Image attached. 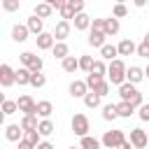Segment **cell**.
<instances>
[{"label":"cell","mask_w":149,"mask_h":149,"mask_svg":"<svg viewBox=\"0 0 149 149\" xmlns=\"http://www.w3.org/2000/svg\"><path fill=\"white\" fill-rule=\"evenodd\" d=\"M19 109V105H16V100H2V114L5 116H9V114H14Z\"/></svg>","instance_id":"33"},{"label":"cell","mask_w":149,"mask_h":149,"mask_svg":"<svg viewBox=\"0 0 149 149\" xmlns=\"http://www.w3.org/2000/svg\"><path fill=\"white\" fill-rule=\"evenodd\" d=\"M37 149H54V144H51V142H40Z\"/></svg>","instance_id":"46"},{"label":"cell","mask_w":149,"mask_h":149,"mask_svg":"<svg viewBox=\"0 0 149 149\" xmlns=\"http://www.w3.org/2000/svg\"><path fill=\"white\" fill-rule=\"evenodd\" d=\"M126 14H128V7H126L123 2H119V5H114V9H112V16H114V19H123Z\"/></svg>","instance_id":"35"},{"label":"cell","mask_w":149,"mask_h":149,"mask_svg":"<svg viewBox=\"0 0 149 149\" xmlns=\"http://www.w3.org/2000/svg\"><path fill=\"white\" fill-rule=\"evenodd\" d=\"M130 144H133L135 149H144V147L149 144V133L142 130V128H133V130H130Z\"/></svg>","instance_id":"7"},{"label":"cell","mask_w":149,"mask_h":149,"mask_svg":"<svg viewBox=\"0 0 149 149\" xmlns=\"http://www.w3.org/2000/svg\"><path fill=\"white\" fill-rule=\"evenodd\" d=\"M19 149H37V147H35V144H30L28 140H21V142H19Z\"/></svg>","instance_id":"45"},{"label":"cell","mask_w":149,"mask_h":149,"mask_svg":"<svg viewBox=\"0 0 149 149\" xmlns=\"http://www.w3.org/2000/svg\"><path fill=\"white\" fill-rule=\"evenodd\" d=\"M119 149H135V147H133V144H130V140H126V142H123V144H121V147H119Z\"/></svg>","instance_id":"47"},{"label":"cell","mask_w":149,"mask_h":149,"mask_svg":"<svg viewBox=\"0 0 149 149\" xmlns=\"http://www.w3.org/2000/svg\"><path fill=\"white\" fill-rule=\"evenodd\" d=\"M70 35V21H58L56 23V28H54V37H56V42H65V37Z\"/></svg>","instance_id":"13"},{"label":"cell","mask_w":149,"mask_h":149,"mask_svg":"<svg viewBox=\"0 0 149 149\" xmlns=\"http://www.w3.org/2000/svg\"><path fill=\"white\" fill-rule=\"evenodd\" d=\"M70 2H72L74 14H84V2H81V0H70Z\"/></svg>","instance_id":"43"},{"label":"cell","mask_w":149,"mask_h":149,"mask_svg":"<svg viewBox=\"0 0 149 149\" xmlns=\"http://www.w3.org/2000/svg\"><path fill=\"white\" fill-rule=\"evenodd\" d=\"M147 74H144V70L142 68H137V65H130L128 68V72H126V81H130V84H137V81H142Z\"/></svg>","instance_id":"16"},{"label":"cell","mask_w":149,"mask_h":149,"mask_svg":"<svg viewBox=\"0 0 149 149\" xmlns=\"http://www.w3.org/2000/svg\"><path fill=\"white\" fill-rule=\"evenodd\" d=\"M91 16H86V14H77L74 16V28L77 30H86V28H91Z\"/></svg>","instance_id":"26"},{"label":"cell","mask_w":149,"mask_h":149,"mask_svg":"<svg viewBox=\"0 0 149 149\" xmlns=\"http://www.w3.org/2000/svg\"><path fill=\"white\" fill-rule=\"evenodd\" d=\"M47 84V77L42 74V72H37V74H33V79H30V86H35V88H42Z\"/></svg>","instance_id":"37"},{"label":"cell","mask_w":149,"mask_h":149,"mask_svg":"<svg viewBox=\"0 0 149 149\" xmlns=\"http://www.w3.org/2000/svg\"><path fill=\"white\" fill-rule=\"evenodd\" d=\"M16 105H19V112H23V116H37V102L30 95H21Z\"/></svg>","instance_id":"6"},{"label":"cell","mask_w":149,"mask_h":149,"mask_svg":"<svg viewBox=\"0 0 149 149\" xmlns=\"http://www.w3.org/2000/svg\"><path fill=\"white\" fill-rule=\"evenodd\" d=\"M137 56H142V58H149V47L142 42V44H137Z\"/></svg>","instance_id":"44"},{"label":"cell","mask_w":149,"mask_h":149,"mask_svg":"<svg viewBox=\"0 0 149 149\" xmlns=\"http://www.w3.org/2000/svg\"><path fill=\"white\" fill-rule=\"evenodd\" d=\"M51 54H54V58L65 61V58L70 56V49H68V44H65V42H56V47L51 49Z\"/></svg>","instance_id":"19"},{"label":"cell","mask_w":149,"mask_h":149,"mask_svg":"<svg viewBox=\"0 0 149 149\" xmlns=\"http://www.w3.org/2000/svg\"><path fill=\"white\" fill-rule=\"evenodd\" d=\"M70 126H72V133H74V135H79V137H86V135H88V130H91V121H88V116H86V114H81V112L72 116Z\"/></svg>","instance_id":"5"},{"label":"cell","mask_w":149,"mask_h":149,"mask_svg":"<svg viewBox=\"0 0 149 149\" xmlns=\"http://www.w3.org/2000/svg\"><path fill=\"white\" fill-rule=\"evenodd\" d=\"M35 42H37V49H42V51H49V49L56 47V37H54V33H42L40 37H35Z\"/></svg>","instance_id":"10"},{"label":"cell","mask_w":149,"mask_h":149,"mask_svg":"<svg viewBox=\"0 0 149 149\" xmlns=\"http://www.w3.org/2000/svg\"><path fill=\"white\" fill-rule=\"evenodd\" d=\"M26 26H28V30H30V33H33L35 37H40V35L44 33V21H42L40 16H35V14H33V16H28Z\"/></svg>","instance_id":"11"},{"label":"cell","mask_w":149,"mask_h":149,"mask_svg":"<svg viewBox=\"0 0 149 149\" xmlns=\"http://www.w3.org/2000/svg\"><path fill=\"white\" fill-rule=\"evenodd\" d=\"M100 140H95V137H91V135H86V137H81L79 140V147L81 149H100Z\"/></svg>","instance_id":"28"},{"label":"cell","mask_w":149,"mask_h":149,"mask_svg":"<svg viewBox=\"0 0 149 149\" xmlns=\"http://www.w3.org/2000/svg\"><path fill=\"white\" fill-rule=\"evenodd\" d=\"M133 54H137V47H135V42H133L130 37L121 40V42H119V56H133Z\"/></svg>","instance_id":"15"},{"label":"cell","mask_w":149,"mask_h":149,"mask_svg":"<svg viewBox=\"0 0 149 149\" xmlns=\"http://www.w3.org/2000/svg\"><path fill=\"white\" fill-rule=\"evenodd\" d=\"M102 147L105 149H119L123 142H126V133L121 130V128H114V130H105V135H102Z\"/></svg>","instance_id":"3"},{"label":"cell","mask_w":149,"mask_h":149,"mask_svg":"<svg viewBox=\"0 0 149 149\" xmlns=\"http://www.w3.org/2000/svg\"><path fill=\"white\" fill-rule=\"evenodd\" d=\"M142 42H144V44H147V47H149V33H147V35H144V40H142Z\"/></svg>","instance_id":"48"},{"label":"cell","mask_w":149,"mask_h":149,"mask_svg":"<svg viewBox=\"0 0 149 149\" xmlns=\"http://www.w3.org/2000/svg\"><path fill=\"white\" fill-rule=\"evenodd\" d=\"M100 100H102V98H100L98 93H93V91H88V93H86V98H84V105L93 109V107H98V105H100Z\"/></svg>","instance_id":"32"},{"label":"cell","mask_w":149,"mask_h":149,"mask_svg":"<svg viewBox=\"0 0 149 149\" xmlns=\"http://www.w3.org/2000/svg\"><path fill=\"white\" fill-rule=\"evenodd\" d=\"M86 93H88V86H86V81H81V79H74L72 84H70V95L72 98H86Z\"/></svg>","instance_id":"12"},{"label":"cell","mask_w":149,"mask_h":149,"mask_svg":"<svg viewBox=\"0 0 149 149\" xmlns=\"http://www.w3.org/2000/svg\"><path fill=\"white\" fill-rule=\"evenodd\" d=\"M51 12H54V7H51L49 2H37L33 14H35V16H40V19L44 21V19H49V16H51Z\"/></svg>","instance_id":"18"},{"label":"cell","mask_w":149,"mask_h":149,"mask_svg":"<svg viewBox=\"0 0 149 149\" xmlns=\"http://www.w3.org/2000/svg\"><path fill=\"white\" fill-rule=\"evenodd\" d=\"M2 7H5L7 12H16V9H19V0H5Z\"/></svg>","instance_id":"40"},{"label":"cell","mask_w":149,"mask_h":149,"mask_svg":"<svg viewBox=\"0 0 149 149\" xmlns=\"http://www.w3.org/2000/svg\"><path fill=\"white\" fill-rule=\"evenodd\" d=\"M119 19H114V16H109V19H105V35L109 37V35H116L119 33Z\"/></svg>","instance_id":"23"},{"label":"cell","mask_w":149,"mask_h":149,"mask_svg":"<svg viewBox=\"0 0 149 149\" xmlns=\"http://www.w3.org/2000/svg\"><path fill=\"white\" fill-rule=\"evenodd\" d=\"M116 112H119V116H123V119H130V114L135 112V107L130 105V102H116Z\"/></svg>","instance_id":"27"},{"label":"cell","mask_w":149,"mask_h":149,"mask_svg":"<svg viewBox=\"0 0 149 149\" xmlns=\"http://www.w3.org/2000/svg\"><path fill=\"white\" fill-rule=\"evenodd\" d=\"M63 70H65V72H74V70H79V58L68 56V58L63 61Z\"/></svg>","instance_id":"30"},{"label":"cell","mask_w":149,"mask_h":149,"mask_svg":"<svg viewBox=\"0 0 149 149\" xmlns=\"http://www.w3.org/2000/svg\"><path fill=\"white\" fill-rule=\"evenodd\" d=\"M19 61H21V63H23V68H28L33 74L42 72V68H44V61H42L40 56H35L33 51H23V54H19Z\"/></svg>","instance_id":"4"},{"label":"cell","mask_w":149,"mask_h":149,"mask_svg":"<svg viewBox=\"0 0 149 149\" xmlns=\"http://www.w3.org/2000/svg\"><path fill=\"white\" fill-rule=\"evenodd\" d=\"M70 149H81V147H70Z\"/></svg>","instance_id":"50"},{"label":"cell","mask_w":149,"mask_h":149,"mask_svg":"<svg viewBox=\"0 0 149 149\" xmlns=\"http://www.w3.org/2000/svg\"><path fill=\"white\" fill-rule=\"evenodd\" d=\"M84 81H86V86L93 91V88H95L100 81H105V79H102V77H95V74H86V79H84Z\"/></svg>","instance_id":"38"},{"label":"cell","mask_w":149,"mask_h":149,"mask_svg":"<svg viewBox=\"0 0 149 149\" xmlns=\"http://www.w3.org/2000/svg\"><path fill=\"white\" fill-rule=\"evenodd\" d=\"M28 26H21V23H16L14 28H12V40L14 42H26L28 40Z\"/></svg>","instance_id":"17"},{"label":"cell","mask_w":149,"mask_h":149,"mask_svg":"<svg viewBox=\"0 0 149 149\" xmlns=\"http://www.w3.org/2000/svg\"><path fill=\"white\" fill-rule=\"evenodd\" d=\"M54 130H56V126H54V121H51V119H42V121H40V128H37V133H40L42 137L51 135Z\"/></svg>","instance_id":"25"},{"label":"cell","mask_w":149,"mask_h":149,"mask_svg":"<svg viewBox=\"0 0 149 149\" xmlns=\"http://www.w3.org/2000/svg\"><path fill=\"white\" fill-rule=\"evenodd\" d=\"M147 105H149V102H147Z\"/></svg>","instance_id":"51"},{"label":"cell","mask_w":149,"mask_h":149,"mask_svg":"<svg viewBox=\"0 0 149 149\" xmlns=\"http://www.w3.org/2000/svg\"><path fill=\"white\" fill-rule=\"evenodd\" d=\"M93 58L91 56H79V70H84V72H91V68H93Z\"/></svg>","instance_id":"34"},{"label":"cell","mask_w":149,"mask_h":149,"mask_svg":"<svg viewBox=\"0 0 149 149\" xmlns=\"http://www.w3.org/2000/svg\"><path fill=\"white\" fill-rule=\"evenodd\" d=\"M51 112H54V105H51L49 100H40V102H37V116L49 119V116H51Z\"/></svg>","instance_id":"22"},{"label":"cell","mask_w":149,"mask_h":149,"mask_svg":"<svg viewBox=\"0 0 149 149\" xmlns=\"http://www.w3.org/2000/svg\"><path fill=\"white\" fill-rule=\"evenodd\" d=\"M21 128H23V133H28V130H37V128H40L37 116H23V119H21Z\"/></svg>","instance_id":"24"},{"label":"cell","mask_w":149,"mask_h":149,"mask_svg":"<svg viewBox=\"0 0 149 149\" xmlns=\"http://www.w3.org/2000/svg\"><path fill=\"white\" fill-rule=\"evenodd\" d=\"M88 74H95V77H102V74H107V65H105V61H95ZM102 79H105V77H102Z\"/></svg>","instance_id":"31"},{"label":"cell","mask_w":149,"mask_h":149,"mask_svg":"<svg viewBox=\"0 0 149 149\" xmlns=\"http://www.w3.org/2000/svg\"><path fill=\"white\" fill-rule=\"evenodd\" d=\"M144 74H147V77H149V65H147V68H144Z\"/></svg>","instance_id":"49"},{"label":"cell","mask_w":149,"mask_h":149,"mask_svg":"<svg viewBox=\"0 0 149 149\" xmlns=\"http://www.w3.org/2000/svg\"><path fill=\"white\" fill-rule=\"evenodd\" d=\"M23 128H21V123H9L7 128H5V137L9 140V142H21L23 140Z\"/></svg>","instance_id":"9"},{"label":"cell","mask_w":149,"mask_h":149,"mask_svg":"<svg viewBox=\"0 0 149 149\" xmlns=\"http://www.w3.org/2000/svg\"><path fill=\"white\" fill-rule=\"evenodd\" d=\"M126 72H128L126 63H123L121 58H116V61H112V63L107 65V81L121 86V84H126Z\"/></svg>","instance_id":"1"},{"label":"cell","mask_w":149,"mask_h":149,"mask_svg":"<svg viewBox=\"0 0 149 149\" xmlns=\"http://www.w3.org/2000/svg\"><path fill=\"white\" fill-rule=\"evenodd\" d=\"M40 137H42V135H40L37 130H28V133L23 135V140H28V142H30V144H35V147L40 144Z\"/></svg>","instance_id":"39"},{"label":"cell","mask_w":149,"mask_h":149,"mask_svg":"<svg viewBox=\"0 0 149 149\" xmlns=\"http://www.w3.org/2000/svg\"><path fill=\"white\" fill-rule=\"evenodd\" d=\"M137 116H140L142 121H149V105H147V102H144V105L137 109Z\"/></svg>","instance_id":"42"},{"label":"cell","mask_w":149,"mask_h":149,"mask_svg":"<svg viewBox=\"0 0 149 149\" xmlns=\"http://www.w3.org/2000/svg\"><path fill=\"white\" fill-rule=\"evenodd\" d=\"M91 30H102L105 33V19H93L91 21Z\"/></svg>","instance_id":"41"},{"label":"cell","mask_w":149,"mask_h":149,"mask_svg":"<svg viewBox=\"0 0 149 149\" xmlns=\"http://www.w3.org/2000/svg\"><path fill=\"white\" fill-rule=\"evenodd\" d=\"M109 86H112V84H109V81H107V79H105V81H100V84H98V86H95V88H93V93H98V95H100V98H105V95H107V93H109Z\"/></svg>","instance_id":"36"},{"label":"cell","mask_w":149,"mask_h":149,"mask_svg":"<svg viewBox=\"0 0 149 149\" xmlns=\"http://www.w3.org/2000/svg\"><path fill=\"white\" fill-rule=\"evenodd\" d=\"M30 79H33V72H30L28 68H19V70H16V84H19V86L30 84Z\"/></svg>","instance_id":"21"},{"label":"cell","mask_w":149,"mask_h":149,"mask_svg":"<svg viewBox=\"0 0 149 149\" xmlns=\"http://www.w3.org/2000/svg\"><path fill=\"white\" fill-rule=\"evenodd\" d=\"M100 56L107 58V61L112 63V61H116V56H119V47H114V44H105V47L100 49Z\"/></svg>","instance_id":"20"},{"label":"cell","mask_w":149,"mask_h":149,"mask_svg":"<svg viewBox=\"0 0 149 149\" xmlns=\"http://www.w3.org/2000/svg\"><path fill=\"white\" fill-rule=\"evenodd\" d=\"M119 95H121V100L123 102H130L135 109H140L144 102H142V93L135 88V84H130V81H126V84H121L119 86Z\"/></svg>","instance_id":"2"},{"label":"cell","mask_w":149,"mask_h":149,"mask_svg":"<svg viewBox=\"0 0 149 149\" xmlns=\"http://www.w3.org/2000/svg\"><path fill=\"white\" fill-rule=\"evenodd\" d=\"M116 116H119V112H116V105H114V102H109V105L102 107V119H105V121H114Z\"/></svg>","instance_id":"29"},{"label":"cell","mask_w":149,"mask_h":149,"mask_svg":"<svg viewBox=\"0 0 149 149\" xmlns=\"http://www.w3.org/2000/svg\"><path fill=\"white\" fill-rule=\"evenodd\" d=\"M105 37H107V35H105L102 30H91V33H88V44H91L93 49H102V47L107 44Z\"/></svg>","instance_id":"14"},{"label":"cell","mask_w":149,"mask_h":149,"mask_svg":"<svg viewBox=\"0 0 149 149\" xmlns=\"http://www.w3.org/2000/svg\"><path fill=\"white\" fill-rule=\"evenodd\" d=\"M0 84H2L5 88H9L12 84H16V70H12L7 63L0 65Z\"/></svg>","instance_id":"8"}]
</instances>
